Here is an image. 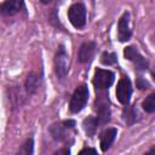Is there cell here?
Here are the masks:
<instances>
[{"label": "cell", "instance_id": "obj_5", "mask_svg": "<svg viewBox=\"0 0 155 155\" xmlns=\"http://www.w3.org/2000/svg\"><path fill=\"white\" fill-rule=\"evenodd\" d=\"M116 98L119 99V102L124 105H127L131 98V93H132V85L131 81L127 76H122L117 85H116Z\"/></svg>", "mask_w": 155, "mask_h": 155}, {"label": "cell", "instance_id": "obj_12", "mask_svg": "<svg viewBox=\"0 0 155 155\" xmlns=\"http://www.w3.org/2000/svg\"><path fill=\"white\" fill-rule=\"evenodd\" d=\"M116 133H117L116 128H107L105 131L102 132V134H101V148H102L103 151H107L110 148V145L113 144V142L116 137Z\"/></svg>", "mask_w": 155, "mask_h": 155}, {"label": "cell", "instance_id": "obj_7", "mask_svg": "<svg viewBox=\"0 0 155 155\" xmlns=\"http://www.w3.org/2000/svg\"><path fill=\"white\" fill-rule=\"evenodd\" d=\"M74 126H75V122L73 120H68V121H63V122L52 125L50 131L54 139L64 140V139H67V137L69 134V130H71Z\"/></svg>", "mask_w": 155, "mask_h": 155}, {"label": "cell", "instance_id": "obj_13", "mask_svg": "<svg viewBox=\"0 0 155 155\" xmlns=\"http://www.w3.org/2000/svg\"><path fill=\"white\" fill-rule=\"evenodd\" d=\"M98 124H99V120H98L97 117L90 116V117H87V119L84 120L82 126H84V130H85V132L87 133V136L92 137V136L94 134V132H96V130H97V127H98Z\"/></svg>", "mask_w": 155, "mask_h": 155}, {"label": "cell", "instance_id": "obj_21", "mask_svg": "<svg viewBox=\"0 0 155 155\" xmlns=\"http://www.w3.org/2000/svg\"><path fill=\"white\" fill-rule=\"evenodd\" d=\"M52 0H41V2L42 4H48V2H51Z\"/></svg>", "mask_w": 155, "mask_h": 155}, {"label": "cell", "instance_id": "obj_19", "mask_svg": "<svg viewBox=\"0 0 155 155\" xmlns=\"http://www.w3.org/2000/svg\"><path fill=\"white\" fill-rule=\"evenodd\" d=\"M137 87H138L139 90H144V88H148V87H149V84H148L144 79L139 78V79L137 80Z\"/></svg>", "mask_w": 155, "mask_h": 155}, {"label": "cell", "instance_id": "obj_6", "mask_svg": "<svg viewBox=\"0 0 155 155\" xmlns=\"http://www.w3.org/2000/svg\"><path fill=\"white\" fill-rule=\"evenodd\" d=\"M124 56H125V58H127L128 61H131L137 67V69L145 70L148 68V61L139 53V51L136 47L127 46L125 48V51H124Z\"/></svg>", "mask_w": 155, "mask_h": 155}, {"label": "cell", "instance_id": "obj_1", "mask_svg": "<svg viewBox=\"0 0 155 155\" xmlns=\"http://www.w3.org/2000/svg\"><path fill=\"white\" fill-rule=\"evenodd\" d=\"M88 99V90L86 85H80L79 87H76V90L74 91L71 98H70V103H69V109L71 113H79L84 109V107L86 105Z\"/></svg>", "mask_w": 155, "mask_h": 155}, {"label": "cell", "instance_id": "obj_14", "mask_svg": "<svg viewBox=\"0 0 155 155\" xmlns=\"http://www.w3.org/2000/svg\"><path fill=\"white\" fill-rule=\"evenodd\" d=\"M38 87H39V78L35 74L28 75L27 81H25V90H27V92L30 94L34 91H36Z\"/></svg>", "mask_w": 155, "mask_h": 155}, {"label": "cell", "instance_id": "obj_16", "mask_svg": "<svg viewBox=\"0 0 155 155\" xmlns=\"http://www.w3.org/2000/svg\"><path fill=\"white\" fill-rule=\"evenodd\" d=\"M101 62L105 65H111L116 63V54L113 52H103L101 57Z\"/></svg>", "mask_w": 155, "mask_h": 155}, {"label": "cell", "instance_id": "obj_3", "mask_svg": "<svg viewBox=\"0 0 155 155\" xmlns=\"http://www.w3.org/2000/svg\"><path fill=\"white\" fill-rule=\"evenodd\" d=\"M70 23L75 28H82L86 23V8L82 4H74L68 10Z\"/></svg>", "mask_w": 155, "mask_h": 155}, {"label": "cell", "instance_id": "obj_11", "mask_svg": "<svg viewBox=\"0 0 155 155\" xmlns=\"http://www.w3.org/2000/svg\"><path fill=\"white\" fill-rule=\"evenodd\" d=\"M94 50H96V44L94 42H85L80 46V50H79V61L81 63H87L91 61V58L93 57V53H94Z\"/></svg>", "mask_w": 155, "mask_h": 155}, {"label": "cell", "instance_id": "obj_20", "mask_svg": "<svg viewBox=\"0 0 155 155\" xmlns=\"http://www.w3.org/2000/svg\"><path fill=\"white\" fill-rule=\"evenodd\" d=\"M85 153H91V154H97V150L96 149H90V148H85L80 151V154H85Z\"/></svg>", "mask_w": 155, "mask_h": 155}, {"label": "cell", "instance_id": "obj_15", "mask_svg": "<svg viewBox=\"0 0 155 155\" xmlns=\"http://www.w3.org/2000/svg\"><path fill=\"white\" fill-rule=\"evenodd\" d=\"M142 107H143V109H144L147 113H154V111H155V93L149 94V96L143 101Z\"/></svg>", "mask_w": 155, "mask_h": 155}, {"label": "cell", "instance_id": "obj_17", "mask_svg": "<svg viewBox=\"0 0 155 155\" xmlns=\"http://www.w3.org/2000/svg\"><path fill=\"white\" fill-rule=\"evenodd\" d=\"M19 153H22V154H31L33 153V139L31 138H29L23 144V147H22V149H21Z\"/></svg>", "mask_w": 155, "mask_h": 155}, {"label": "cell", "instance_id": "obj_22", "mask_svg": "<svg viewBox=\"0 0 155 155\" xmlns=\"http://www.w3.org/2000/svg\"><path fill=\"white\" fill-rule=\"evenodd\" d=\"M151 153H155V148H153L151 150H149V151H148V154H151Z\"/></svg>", "mask_w": 155, "mask_h": 155}, {"label": "cell", "instance_id": "obj_8", "mask_svg": "<svg viewBox=\"0 0 155 155\" xmlns=\"http://www.w3.org/2000/svg\"><path fill=\"white\" fill-rule=\"evenodd\" d=\"M96 111H97V119L99 122L105 124L110 120V108L108 101L104 98V96H99L98 99H96Z\"/></svg>", "mask_w": 155, "mask_h": 155}, {"label": "cell", "instance_id": "obj_4", "mask_svg": "<svg viewBox=\"0 0 155 155\" xmlns=\"http://www.w3.org/2000/svg\"><path fill=\"white\" fill-rule=\"evenodd\" d=\"M114 82V74L110 70L107 69H97L94 71V76H93V85L96 87V90L102 91V90H107L111 84Z\"/></svg>", "mask_w": 155, "mask_h": 155}, {"label": "cell", "instance_id": "obj_18", "mask_svg": "<svg viewBox=\"0 0 155 155\" xmlns=\"http://www.w3.org/2000/svg\"><path fill=\"white\" fill-rule=\"evenodd\" d=\"M134 116H136V113H134L132 109H131V110H130V109H127V110L125 109V110H124V120H125V121L128 122V119H130V117L132 119V121H134V120H136Z\"/></svg>", "mask_w": 155, "mask_h": 155}, {"label": "cell", "instance_id": "obj_10", "mask_svg": "<svg viewBox=\"0 0 155 155\" xmlns=\"http://www.w3.org/2000/svg\"><path fill=\"white\" fill-rule=\"evenodd\" d=\"M24 7L23 0H6L1 5V12L6 16H12L19 12Z\"/></svg>", "mask_w": 155, "mask_h": 155}, {"label": "cell", "instance_id": "obj_2", "mask_svg": "<svg viewBox=\"0 0 155 155\" xmlns=\"http://www.w3.org/2000/svg\"><path fill=\"white\" fill-rule=\"evenodd\" d=\"M54 70H56V75L59 79H63L67 76L68 71H69V56L65 52L64 47L61 46L56 53L54 57Z\"/></svg>", "mask_w": 155, "mask_h": 155}, {"label": "cell", "instance_id": "obj_9", "mask_svg": "<svg viewBox=\"0 0 155 155\" xmlns=\"http://www.w3.org/2000/svg\"><path fill=\"white\" fill-rule=\"evenodd\" d=\"M117 38L121 42L130 40L131 38V29H130V15L125 12L117 23Z\"/></svg>", "mask_w": 155, "mask_h": 155}]
</instances>
